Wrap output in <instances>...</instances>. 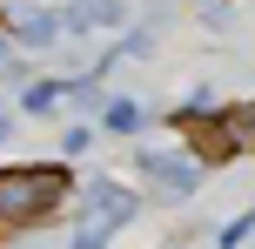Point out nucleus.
Wrapping results in <instances>:
<instances>
[{"label": "nucleus", "mask_w": 255, "mask_h": 249, "mask_svg": "<svg viewBox=\"0 0 255 249\" xmlns=\"http://www.w3.org/2000/svg\"><path fill=\"white\" fill-rule=\"evenodd\" d=\"M101 121H108L115 135H128V128H141V108H134V101H108V108H101Z\"/></svg>", "instance_id": "0eeeda50"}, {"label": "nucleus", "mask_w": 255, "mask_h": 249, "mask_svg": "<svg viewBox=\"0 0 255 249\" xmlns=\"http://www.w3.org/2000/svg\"><path fill=\"white\" fill-rule=\"evenodd\" d=\"M67 94H74V81H61V74H54V81H34V88L20 94V108H27V115H54Z\"/></svg>", "instance_id": "423d86ee"}, {"label": "nucleus", "mask_w": 255, "mask_h": 249, "mask_svg": "<svg viewBox=\"0 0 255 249\" xmlns=\"http://www.w3.org/2000/svg\"><path fill=\"white\" fill-rule=\"evenodd\" d=\"M7 27H13V40H27V47H54L61 34H74L67 13H54V7H7Z\"/></svg>", "instance_id": "20e7f679"}, {"label": "nucleus", "mask_w": 255, "mask_h": 249, "mask_svg": "<svg viewBox=\"0 0 255 249\" xmlns=\"http://www.w3.org/2000/svg\"><path fill=\"white\" fill-rule=\"evenodd\" d=\"M141 175H148V182L161 189L168 202H188V196H195V182H202V162L175 155V148H141Z\"/></svg>", "instance_id": "f03ea898"}, {"label": "nucleus", "mask_w": 255, "mask_h": 249, "mask_svg": "<svg viewBox=\"0 0 255 249\" xmlns=\"http://www.w3.org/2000/svg\"><path fill=\"white\" fill-rule=\"evenodd\" d=\"M121 20V0H74L67 7V27L74 34H94V27H115Z\"/></svg>", "instance_id": "39448f33"}, {"label": "nucleus", "mask_w": 255, "mask_h": 249, "mask_svg": "<svg viewBox=\"0 0 255 249\" xmlns=\"http://www.w3.org/2000/svg\"><path fill=\"white\" fill-rule=\"evenodd\" d=\"M134 209H141V202L128 196L121 182H94V189H88V223H81V229H101V236H115L121 223H134Z\"/></svg>", "instance_id": "7ed1b4c3"}, {"label": "nucleus", "mask_w": 255, "mask_h": 249, "mask_svg": "<svg viewBox=\"0 0 255 249\" xmlns=\"http://www.w3.org/2000/svg\"><path fill=\"white\" fill-rule=\"evenodd\" d=\"M88 142H94L88 128H67V135H61V155H88Z\"/></svg>", "instance_id": "6e6552de"}, {"label": "nucleus", "mask_w": 255, "mask_h": 249, "mask_svg": "<svg viewBox=\"0 0 255 249\" xmlns=\"http://www.w3.org/2000/svg\"><path fill=\"white\" fill-rule=\"evenodd\" d=\"M67 202V169L54 162H7L0 169V229H34Z\"/></svg>", "instance_id": "f257e3e1"}, {"label": "nucleus", "mask_w": 255, "mask_h": 249, "mask_svg": "<svg viewBox=\"0 0 255 249\" xmlns=\"http://www.w3.org/2000/svg\"><path fill=\"white\" fill-rule=\"evenodd\" d=\"M0 74H7V47H0Z\"/></svg>", "instance_id": "1a4fd4ad"}]
</instances>
